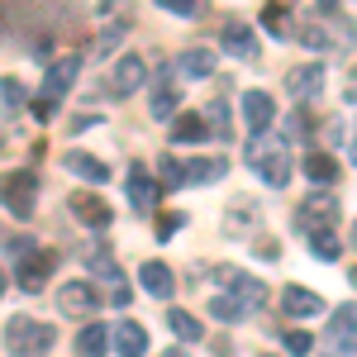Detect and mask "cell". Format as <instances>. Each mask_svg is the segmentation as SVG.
Segmentation results:
<instances>
[{"label":"cell","mask_w":357,"mask_h":357,"mask_svg":"<svg viewBox=\"0 0 357 357\" xmlns=\"http://www.w3.org/2000/svg\"><path fill=\"white\" fill-rule=\"evenodd\" d=\"M248 167L267 181V186H286L291 181V138L286 134H257V138H248Z\"/></svg>","instance_id":"cell-1"},{"label":"cell","mask_w":357,"mask_h":357,"mask_svg":"<svg viewBox=\"0 0 357 357\" xmlns=\"http://www.w3.org/2000/svg\"><path fill=\"white\" fill-rule=\"evenodd\" d=\"M5 262H10V276L24 291H43L57 257H53V248H38L33 238H5Z\"/></svg>","instance_id":"cell-2"},{"label":"cell","mask_w":357,"mask_h":357,"mask_svg":"<svg viewBox=\"0 0 357 357\" xmlns=\"http://www.w3.org/2000/svg\"><path fill=\"white\" fill-rule=\"evenodd\" d=\"M57 343V329L29 314H10L5 319V353L10 357H43Z\"/></svg>","instance_id":"cell-3"},{"label":"cell","mask_w":357,"mask_h":357,"mask_svg":"<svg viewBox=\"0 0 357 357\" xmlns=\"http://www.w3.org/2000/svg\"><path fill=\"white\" fill-rule=\"evenodd\" d=\"M324 348L333 357H357V310L353 305H338L329 319V329H324Z\"/></svg>","instance_id":"cell-4"},{"label":"cell","mask_w":357,"mask_h":357,"mask_svg":"<svg viewBox=\"0 0 357 357\" xmlns=\"http://www.w3.org/2000/svg\"><path fill=\"white\" fill-rule=\"evenodd\" d=\"M96 305H100V296H96L91 281H62L57 286V314L62 319H91Z\"/></svg>","instance_id":"cell-5"},{"label":"cell","mask_w":357,"mask_h":357,"mask_svg":"<svg viewBox=\"0 0 357 357\" xmlns=\"http://www.w3.org/2000/svg\"><path fill=\"white\" fill-rule=\"evenodd\" d=\"M333 224H338V200L333 195H310L296 210V229L301 234H333Z\"/></svg>","instance_id":"cell-6"},{"label":"cell","mask_w":357,"mask_h":357,"mask_svg":"<svg viewBox=\"0 0 357 357\" xmlns=\"http://www.w3.org/2000/svg\"><path fill=\"white\" fill-rule=\"evenodd\" d=\"M124 195H129V205H134L138 215H153V210H158V195H162V181H158L148 167L134 162V172L124 176Z\"/></svg>","instance_id":"cell-7"},{"label":"cell","mask_w":357,"mask_h":357,"mask_svg":"<svg viewBox=\"0 0 357 357\" xmlns=\"http://www.w3.org/2000/svg\"><path fill=\"white\" fill-rule=\"evenodd\" d=\"M220 48H224L229 57H238V62H257V57H262V48H257V33H252L243 20H224Z\"/></svg>","instance_id":"cell-8"},{"label":"cell","mask_w":357,"mask_h":357,"mask_svg":"<svg viewBox=\"0 0 357 357\" xmlns=\"http://www.w3.org/2000/svg\"><path fill=\"white\" fill-rule=\"evenodd\" d=\"M33 195H38V176L33 172H10L5 176V210L29 220L33 215Z\"/></svg>","instance_id":"cell-9"},{"label":"cell","mask_w":357,"mask_h":357,"mask_svg":"<svg viewBox=\"0 0 357 357\" xmlns=\"http://www.w3.org/2000/svg\"><path fill=\"white\" fill-rule=\"evenodd\" d=\"M243 124H248V138L272 134V124H276V100L267 96V91H243Z\"/></svg>","instance_id":"cell-10"},{"label":"cell","mask_w":357,"mask_h":357,"mask_svg":"<svg viewBox=\"0 0 357 357\" xmlns=\"http://www.w3.org/2000/svg\"><path fill=\"white\" fill-rule=\"evenodd\" d=\"M77 72H82V57H77V53H62L53 67H48V77H43V100H48V105H57V100L72 91Z\"/></svg>","instance_id":"cell-11"},{"label":"cell","mask_w":357,"mask_h":357,"mask_svg":"<svg viewBox=\"0 0 357 357\" xmlns=\"http://www.w3.org/2000/svg\"><path fill=\"white\" fill-rule=\"evenodd\" d=\"M324 77H329V72H324V62H305V67H291V72H286V91H291V96H296V100H314V96H319V91H324Z\"/></svg>","instance_id":"cell-12"},{"label":"cell","mask_w":357,"mask_h":357,"mask_svg":"<svg viewBox=\"0 0 357 357\" xmlns=\"http://www.w3.org/2000/svg\"><path fill=\"white\" fill-rule=\"evenodd\" d=\"M67 205H72V215H77L86 229H110V220H114V210H110V205H105L96 191H77Z\"/></svg>","instance_id":"cell-13"},{"label":"cell","mask_w":357,"mask_h":357,"mask_svg":"<svg viewBox=\"0 0 357 357\" xmlns=\"http://www.w3.org/2000/svg\"><path fill=\"white\" fill-rule=\"evenodd\" d=\"M176 105H181V91H176V82H172V72H162V77L153 82L148 110H153V119H158V124H172V119H176Z\"/></svg>","instance_id":"cell-14"},{"label":"cell","mask_w":357,"mask_h":357,"mask_svg":"<svg viewBox=\"0 0 357 357\" xmlns=\"http://www.w3.org/2000/svg\"><path fill=\"white\" fill-rule=\"evenodd\" d=\"M143 82H148V62L138 53H124L119 67H114V77H110V96H134Z\"/></svg>","instance_id":"cell-15"},{"label":"cell","mask_w":357,"mask_h":357,"mask_svg":"<svg viewBox=\"0 0 357 357\" xmlns=\"http://www.w3.org/2000/svg\"><path fill=\"white\" fill-rule=\"evenodd\" d=\"M281 310H286V319H314V314H324V301L314 291H305V286H286L281 291Z\"/></svg>","instance_id":"cell-16"},{"label":"cell","mask_w":357,"mask_h":357,"mask_svg":"<svg viewBox=\"0 0 357 357\" xmlns=\"http://www.w3.org/2000/svg\"><path fill=\"white\" fill-rule=\"evenodd\" d=\"M138 281H143V291H148V296H158V301H167V296L176 291V276H172V267H167V262H158V257L138 267Z\"/></svg>","instance_id":"cell-17"},{"label":"cell","mask_w":357,"mask_h":357,"mask_svg":"<svg viewBox=\"0 0 357 357\" xmlns=\"http://www.w3.org/2000/svg\"><path fill=\"white\" fill-rule=\"evenodd\" d=\"M62 167H67L72 176H82V181H96V186H105V181H110V167L100 162V158H91V153H67Z\"/></svg>","instance_id":"cell-18"},{"label":"cell","mask_w":357,"mask_h":357,"mask_svg":"<svg viewBox=\"0 0 357 357\" xmlns=\"http://www.w3.org/2000/svg\"><path fill=\"white\" fill-rule=\"evenodd\" d=\"M114 348H119V357H148V329L134 324V319H124L114 329Z\"/></svg>","instance_id":"cell-19"},{"label":"cell","mask_w":357,"mask_h":357,"mask_svg":"<svg viewBox=\"0 0 357 357\" xmlns=\"http://www.w3.org/2000/svg\"><path fill=\"white\" fill-rule=\"evenodd\" d=\"M329 20H333V15H319L314 24L301 29V43H305V48H314V53H319V48H329L333 38H338V43L348 38V29H329Z\"/></svg>","instance_id":"cell-20"},{"label":"cell","mask_w":357,"mask_h":357,"mask_svg":"<svg viewBox=\"0 0 357 357\" xmlns=\"http://www.w3.org/2000/svg\"><path fill=\"white\" fill-rule=\"evenodd\" d=\"M176 72L205 82V77H215V53H210V48H186V53L176 57Z\"/></svg>","instance_id":"cell-21"},{"label":"cell","mask_w":357,"mask_h":357,"mask_svg":"<svg viewBox=\"0 0 357 357\" xmlns=\"http://www.w3.org/2000/svg\"><path fill=\"white\" fill-rule=\"evenodd\" d=\"M205 124H210L205 114H176L167 134H172V143H205V134H210Z\"/></svg>","instance_id":"cell-22"},{"label":"cell","mask_w":357,"mask_h":357,"mask_svg":"<svg viewBox=\"0 0 357 357\" xmlns=\"http://www.w3.org/2000/svg\"><path fill=\"white\" fill-rule=\"evenodd\" d=\"M224 172H229L224 158H195V162H186L191 186H215V181H224Z\"/></svg>","instance_id":"cell-23"},{"label":"cell","mask_w":357,"mask_h":357,"mask_svg":"<svg viewBox=\"0 0 357 357\" xmlns=\"http://www.w3.org/2000/svg\"><path fill=\"white\" fill-rule=\"evenodd\" d=\"M167 329L176 333L181 343H200L205 338V329H200V319H195L191 310H167Z\"/></svg>","instance_id":"cell-24"},{"label":"cell","mask_w":357,"mask_h":357,"mask_svg":"<svg viewBox=\"0 0 357 357\" xmlns=\"http://www.w3.org/2000/svg\"><path fill=\"white\" fill-rule=\"evenodd\" d=\"M305 176H310L314 186H329L333 176H338V162H333L329 153H319V148H314V153H305Z\"/></svg>","instance_id":"cell-25"},{"label":"cell","mask_w":357,"mask_h":357,"mask_svg":"<svg viewBox=\"0 0 357 357\" xmlns=\"http://www.w3.org/2000/svg\"><path fill=\"white\" fill-rule=\"evenodd\" d=\"M252 224H257V200H234L224 215V234H243Z\"/></svg>","instance_id":"cell-26"},{"label":"cell","mask_w":357,"mask_h":357,"mask_svg":"<svg viewBox=\"0 0 357 357\" xmlns=\"http://www.w3.org/2000/svg\"><path fill=\"white\" fill-rule=\"evenodd\" d=\"M105 343H110L105 324H86V329L77 333V357H105Z\"/></svg>","instance_id":"cell-27"},{"label":"cell","mask_w":357,"mask_h":357,"mask_svg":"<svg viewBox=\"0 0 357 357\" xmlns=\"http://www.w3.org/2000/svg\"><path fill=\"white\" fill-rule=\"evenodd\" d=\"M210 319H220V324H238V319H248V310H243L238 296H229V291H224V296L210 301Z\"/></svg>","instance_id":"cell-28"},{"label":"cell","mask_w":357,"mask_h":357,"mask_svg":"<svg viewBox=\"0 0 357 357\" xmlns=\"http://www.w3.org/2000/svg\"><path fill=\"white\" fill-rule=\"evenodd\" d=\"M162 172H158V181H162V191H176V186H191V176H186V162H176L172 153H162Z\"/></svg>","instance_id":"cell-29"},{"label":"cell","mask_w":357,"mask_h":357,"mask_svg":"<svg viewBox=\"0 0 357 357\" xmlns=\"http://www.w3.org/2000/svg\"><path fill=\"white\" fill-rule=\"evenodd\" d=\"M310 257H314V262H338V257H343V243H338L333 234H310Z\"/></svg>","instance_id":"cell-30"},{"label":"cell","mask_w":357,"mask_h":357,"mask_svg":"<svg viewBox=\"0 0 357 357\" xmlns=\"http://www.w3.org/2000/svg\"><path fill=\"white\" fill-rule=\"evenodd\" d=\"M86 267H91L96 276H105V281H124V276H119V267H114V257H110V248H91Z\"/></svg>","instance_id":"cell-31"},{"label":"cell","mask_w":357,"mask_h":357,"mask_svg":"<svg viewBox=\"0 0 357 357\" xmlns=\"http://www.w3.org/2000/svg\"><path fill=\"white\" fill-rule=\"evenodd\" d=\"M262 29H267V33H272V38H286V33H291V20H286V10H281V5H267V10H262Z\"/></svg>","instance_id":"cell-32"},{"label":"cell","mask_w":357,"mask_h":357,"mask_svg":"<svg viewBox=\"0 0 357 357\" xmlns=\"http://www.w3.org/2000/svg\"><path fill=\"white\" fill-rule=\"evenodd\" d=\"M167 15H181V20H200L210 10V0H162Z\"/></svg>","instance_id":"cell-33"},{"label":"cell","mask_w":357,"mask_h":357,"mask_svg":"<svg viewBox=\"0 0 357 357\" xmlns=\"http://www.w3.org/2000/svg\"><path fill=\"white\" fill-rule=\"evenodd\" d=\"M24 105V86L15 77H5V124H15V110Z\"/></svg>","instance_id":"cell-34"},{"label":"cell","mask_w":357,"mask_h":357,"mask_svg":"<svg viewBox=\"0 0 357 357\" xmlns=\"http://www.w3.org/2000/svg\"><path fill=\"white\" fill-rule=\"evenodd\" d=\"M310 348H314V338H310L305 329H291V333H286V353H291V357H305Z\"/></svg>","instance_id":"cell-35"},{"label":"cell","mask_w":357,"mask_h":357,"mask_svg":"<svg viewBox=\"0 0 357 357\" xmlns=\"http://www.w3.org/2000/svg\"><path fill=\"white\" fill-rule=\"evenodd\" d=\"M205 119H210V124H215V134H220V138H229V134H234V129H229V110H224V100H215V105H210V114H205Z\"/></svg>","instance_id":"cell-36"},{"label":"cell","mask_w":357,"mask_h":357,"mask_svg":"<svg viewBox=\"0 0 357 357\" xmlns=\"http://www.w3.org/2000/svg\"><path fill=\"white\" fill-rule=\"evenodd\" d=\"M176 229H181V215H162V220H158V238H172Z\"/></svg>","instance_id":"cell-37"},{"label":"cell","mask_w":357,"mask_h":357,"mask_svg":"<svg viewBox=\"0 0 357 357\" xmlns=\"http://www.w3.org/2000/svg\"><path fill=\"white\" fill-rule=\"evenodd\" d=\"M257 257H276V243H272V238H257Z\"/></svg>","instance_id":"cell-38"},{"label":"cell","mask_w":357,"mask_h":357,"mask_svg":"<svg viewBox=\"0 0 357 357\" xmlns=\"http://www.w3.org/2000/svg\"><path fill=\"white\" fill-rule=\"evenodd\" d=\"M110 305H129V286H114V291H110Z\"/></svg>","instance_id":"cell-39"},{"label":"cell","mask_w":357,"mask_h":357,"mask_svg":"<svg viewBox=\"0 0 357 357\" xmlns=\"http://www.w3.org/2000/svg\"><path fill=\"white\" fill-rule=\"evenodd\" d=\"M338 10V0H319V15H333Z\"/></svg>","instance_id":"cell-40"},{"label":"cell","mask_w":357,"mask_h":357,"mask_svg":"<svg viewBox=\"0 0 357 357\" xmlns=\"http://www.w3.org/2000/svg\"><path fill=\"white\" fill-rule=\"evenodd\" d=\"M162 357H186V348H167V353Z\"/></svg>","instance_id":"cell-41"},{"label":"cell","mask_w":357,"mask_h":357,"mask_svg":"<svg viewBox=\"0 0 357 357\" xmlns=\"http://www.w3.org/2000/svg\"><path fill=\"white\" fill-rule=\"evenodd\" d=\"M348 105H353V110H357V91H348Z\"/></svg>","instance_id":"cell-42"},{"label":"cell","mask_w":357,"mask_h":357,"mask_svg":"<svg viewBox=\"0 0 357 357\" xmlns=\"http://www.w3.org/2000/svg\"><path fill=\"white\" fill-rule=\"evenodd\" d=\"M348 153H353V162H357V138H353V143H348Z\"/></svg>","instance_id":"cell-43"},{"label":"cell","mask_w":357,"mask_h":357,"mask_svg":"<svg viewBox=\"0 0 357 357\" xmlns=\"http://www.w3.org/2000/svg\"><path fill=\"white\" fill-rule=\"evenodd\" d=\"M348 281H353V286H357V267H353V272H348Z\"/></svg>","instance_id":"cell-44"},{"label":"cell","mask_w":357,"mask_h":357,"mask_svg":"<svg viewBox=\"0 0 357 357\" xmlns=\"http://www.w3.org/2000/svg\"><path fill=\"white\" fill-rule=\"evenodd\" d=\"M353 82H357V62H353Z\"/></svg>","instance_id":"cell-45"},{"label":"cell","mask_w":357,"mask_h":357,"mask_svg":"<svg viewBox=\"0 0 357 357\" xmlns=\"http://www.w3.org/2000/svg\"><path fill=\"white\" fill-rule=\"evenodd\" d=\"M353 243H357V224H353Z\"/></svg>","instance_id":"cell-46"},{"label":"cell","mask_w":357,"mask_h":357,"mask_svg":"<svg viewBox=\"0 0 357 357\" xmlns=\"http://www.w3.org/2000/svg\"><path fill=\"white\" fill-rule=\"evenodd\" d=\"M276 5H281V0H276ZM286 5H291V0H286Z\"/></svg>","instance_id":"cell-47"}]
</instances>
